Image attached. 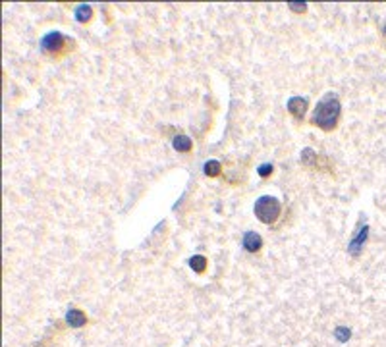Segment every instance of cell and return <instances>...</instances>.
Segmentation results:
<instances>
[{
    "label": "cell",
    "instance_id": "cell-2",
    "mask_svg": "<svg viewBox=\"0 0 386 347\" xmlns=\"http://www.w3.org/2000/svg\"><path fill=\"white\" fill-rule=\"evenodd\" d=\"M280 211H282V204L276 197H270V195H263L255 201V216L259 218L263 224H274L278 220Z\"/></svg>",
    "mask_w": 386,
    "mask_h": 347
},
{
    "label": "cell",
    "instance_id": "cell-13",
    "mask_svg": "<svg viewBox=\"0 0 386 347\" xmlns=\"http://www.w3.org/2000/svg\"><path fill=\"white\" fill-rule=\"evenodd\" d=\"M317 160V153L311 149V147H305L303 151H301V162L303 164H315Z\"/></svg>",
    "mask_w": 386,
    "mask_h": 347
},
{
    "label": "cell",
    "instance_id": "cell-9",
    "mask_svg": "<svg viewBox=\"0 0 386 347\" xmlns=\"http://www.w3.org/2000/svg\"><path fill=\"white\" fill-rule=\"evenodd\" d=\"M76 18H77V21H81V23H87L89 19L93 18V8H91L89 4H81V6H77Z\"/></svg>",
    "mask_w": 386,
    "mask_h": 347
},
{
    "label": "cell",
    "instance_id": "cell-10",
    "mask_svg": "<svg viewBox=\"0 0 386 347\" xmlns=\"http://www.w3.org/2000/svg\"><path fill=\"white\" fill-rule=\"evenodd\" d=\"M203 172H205V176H209V178H216V176L220 174V162H216V160H207L205 166H203Z\"/></svg>",
    "mask_w": 386,
    "mask_h": 347
},
{
    "label": "cell",
    "instance_id": "cell-11",
    "mask_svg": "<svg viewBox=\"0 0 386 347\" xmlns=\"http://www.w3.org/2000/svg\"><path fill=\"white\" fill-rule=\"evenodd\" d=\"M189 268L195 270V272H205L207 268V259L201 257V255H193L189 259Z\"/></svg>",
    "mask_w": 386,
    "mask_h": 347
},
{
    "label": "cell",
    "instance_id": "cell-5",
    "mask_svg": "<svg viewBox=\"0 0 386 347\" xmlns=\"http://www.w3.org/2000/svg\"><path fill=\"white\" fill-rule=\"evenodd\" d=\"M307 98H303V96H294V98H290L288 100V112L294 116H298V118H303L305 112H307Z\"/></svg>",
    "mask_w": 386,
    "mask_h": 347
},
{
    "label": "cell",
    "instance_id": "cell-14",
    "mask_svg": "<svg viewBox=\"0 0 386 347\" xmlns=\"http://www.w3.org/2000/svg\"><path fill=\"white\" fill-rule=\"evenodd\" d=\"M272 170H274V168H272V164H263V166H259V170H257V172H259L261 178H269L270 174H272Z\"/></svg>",
    "mask_w": 386,
    "mask_h": 347
},
{
    "label": "cell",
    "instance_id": "cell-7",
    "mask_svg": "<svg viewBox=\"0 0 386 347\" xmlns=\"http://www.w3.org/2000/svg\"><path fill=\"white\" fill-rule=\"evenodd\" d=\"M66 322L70 324L72 328H81L87 324V317L83 310H79V308H70L66 313Z\"/></svg>",
    "mask_w": 386,
    "mask_h": 347
},
{
    "label": "cell",
    "instance_id": "cell-6",
    "mask_svg": "<svg viewBox=\"0 0 386 347\" xmlns=\"http://www.w3.org/2000/svg\"><path fill=\"white\" fill-rule=\"evenodd\" d=\"M263 247V239L257 231H247L243 235V249L249 251V253H257Z\"/></svg>",
    "mask_w": 386,
    "mask_h": 347
},
{
    "label": "cell",
    "instance_id": "cell-8",
    "mask_svg": "<svg viewBox=\"0 0 386 347\" xmlns=\"http://www.w3.org/2000/svg\"><path fill=\"white\" fill-rule=\"evenodd\" d=\"M172 145L176 151H180V153H187L189 149H191V139L189 137H185V135H176L172 139Z\"/></svg>",
    "mask_w": 386,
    "mask_h": 347
},
{
    "label": "cell",
    "instance_id": "cell-1",
    "mask_svg": "<svg viewBox=\"0 0 386 347\" xmlns=\"http://www.w3.org/2000/svg\"><path fill=\"white\" fill-rule=\"evenodd\" d=\"M340 114H342L340 96L336 93H328L317 102L315 110H313V116H311V122L320 129H325V131H332L338 125Z\"/></svg>",
    "mask_w": 386,
    "mask_h": 347
},
{
    "label": "cell",
    "instance_id": "cell-12",
    "mask_svg": "<svg viewBox=\"0 0 386 347\" xmlns=\"http://www.w3.org/2000/svg\"><path fill=\"white\" fill-rule=\"evenodd\" d=\"M334 336H336V339L340 343H346V341H349V337H351V330L347 326H338L336 330H334Z\"/></svg>",
    "mask_w": 386,
    "mask_h": 347
},
{
    "label": "cell",
    "instance_id": "cell-4",
    "mask_svg": "<svg viewBox=\"0 0 386 347\" xmlns=\"http://www.w3.org/2000/svg\"><path fill=\"white\" fill-rule=\"evenodd\" d=\"M369 231H371L369 224L361 222V224H359V228L356 230V233H353L351 241H349V245H347V251H349V255H353V257H356V255H359V253H361V249L365 247L367 239H369Z\"/></svg>",
    "mask_w": 386,
    "mask_h": 347
},
{
    "label": "cell",
    "instance_id": "cell-15",
    "mask_svg": "<svg viewBox=\"0 0 386 347\" xmlns=\"http://www.w3.org/2000/svg\"><path fill=\"white\" fill-rule=\"evenodd\" d=\"M288 6L294 10V12H305V8H307L305 2H288Z\"/></svg>",
    "mask_w": 386,
    "mask_h": 347
},
{
    "label": "cell",
    "instance_id": "cell-3",
    "mask_svg": "<svg viewBox=\"0 0 386 347\" xmlns=\"http://www.w3.org/2000/svg\"><path fill=\"white\" fill-rule=\"evenodd\" d=\"M66 43L68 45L72 43L70 37L58 33V31H50V33H47L45 37L41 39V50H45L48 54H58V52H64Z\"/></svg>",
    "mask_w": 386,
    "mask_h": 347
},
{
    "label": "cell",
    "instance_id": "cell-16",
    "mask_svg": "<svg viewBox=\"0 0 386 347\" xmlns=\"http://www.w3.org/2000/svg\"><path fill=\"white\" fill-rule=\"evenodd\" d=\"M384 35H386V25H384Z\"/></svg>",
    "mask_w": 386,
    "mask_h": 347
}]
</instances>
